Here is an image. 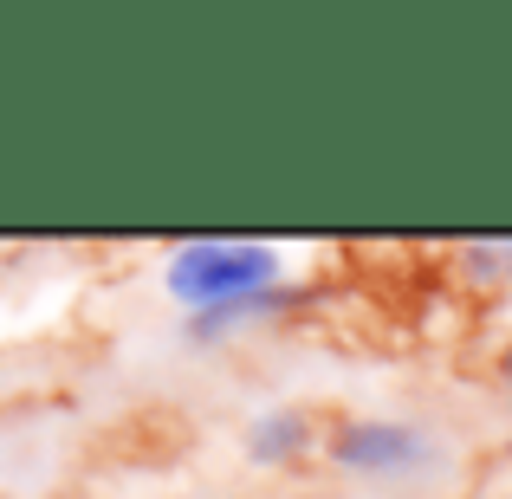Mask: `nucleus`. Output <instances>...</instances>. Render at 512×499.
<instances>
[{
  "label": "nucleus",
  "mask_w": 512,
  "mask_h": 499,
  "mask_svg": "<svg viewBox=\"0 0 512 499\" xmlns=\"http://www.w3.org/2000/svg\"><path fill=\"white\" fill-rule=\"evenodd\" d=\"M279 273L273 247H253V240H188L169 260V292L182 305H240L253 292H266Z\"/></svg>",
  "instance_id": "f257e3e1"
},
{
  "label": "nucleus",
  "mask_w": 512,
  "mask_h": 499,
  "mask_svg": "<svg viewBox=\"0 0 512 499\" xmlns=\"http://www.w3.org/2000/svg\"><path fill=\"white\" fill-rule=\"evenodd\" d=\"M331 461L344 474H402V467L428 461V435L402 422H344L338 441H331Z\"/></svg>",
  "instance_id": "f03ea898"
},
{
  "label": "nucleus",
  "mask_w": 512,
  "mask_h": 499,
  "mask_svg": "<svg viewBox=\"0 0 512 499\" xmlns=\"http://www.w3.org/2000/svg\"><path fill=\"white\" fill-rule=\"evenodd\" d=\"M299 435H305V428L292 422V415H273V422H266L260 435H253V454H260V461H273V454H286Z\"/></svg>",
  "instance_id": "7ed1b4c3"
}]
</instances>
